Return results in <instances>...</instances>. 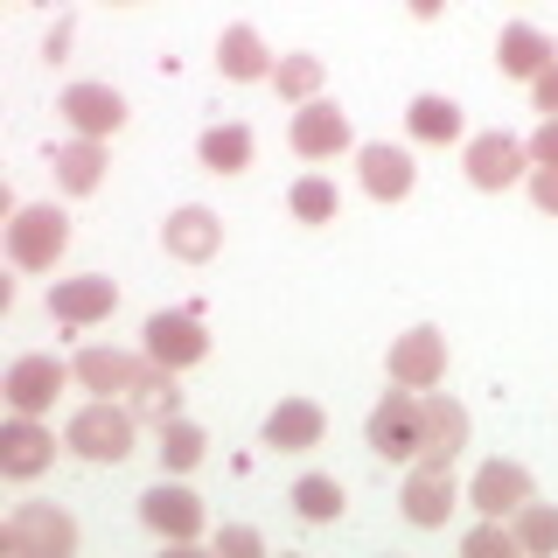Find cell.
<instances>
[{
    "mask_svg": "<svg viewBox=\"0 0 558 558\" xmlns=\"http://www.w3.org/2000/svg\"><path fill=\"white\" fill-rule=\"evenodd\" d=\"M363 440H371L377 461H418V447H426V391H412V384L384 391Z\"/></svg>",
    "mask_w": 558,
    "mask_h": 558,
    "instance_id": "obj_1",
    "label": "cell"
},
{
    "mask_svg": "<svg viewBox=\"0 0 558 558\" xmlns=\"http://www.w3.org/2000/svg\"><path fill=\"white\" fill-rule=\"evenodd\" d=\"M0 551H14V558H70L77 551V517L57 510V502H22V510L0 523Z\"/></svg>",
    "mask_w": 558,
    "mask_h": 558,
    "instance_id": "obj_2",
    "label": "cell"
},
{
    "mask_svg": "<svg viewBox=\"0 0 558 558\" xmlns=\"http://www.w3.org/2000/svg\"><path fill=\"white\" fill-rule=\"evenodd\" d=\"M133 426H140V412H133V405L92 398L84 412H70L63 440H70V453H84V461H126V453H133Z\"/></svg>",
    "mask_w": 558,
    "mask_h": 558,
    "instance_id": "obj_3",
    "label": "cell"
},
{
    "mask_svg": "<svg viewBox=\"0 0 558 558\" xmlns=\"http://www.w3.org/2000/svg\"><path fill=\"white\" fill-rule=\"evenodd\" d=\"M63 244H70V217L57 203H28V209H14V223H8V258L22 272H49L63 258Z\"/></svg>",
    "mask_w": 558,
    "mask_h": 558,
    "instance_id": "obj_4",
    "label": "cell"
},
{
    "mask_svg": "<svg viewBox=\"0 0 558 558\" xmlns=\"http://www.w3.org/2000/svg\"><path fill=\"white\" fill-rule=\"evenodd\" d=\"M140 523H147L154 537H168V545H196L203 537V496L182 482H154L147 496H140Z\"/></svg>",
    "mask_w": 558,
    "mask_h": 558,
    "instance_id": "obj_5",
    "label": "cell"
},
{
    "mask_svg": "<svg viewBox=\"0 0 558 558\" xmlns=\"http://www.w3.org/2000/svg\"><path fill=\"white\" fill-rule=\"evenodd\" d=\"M77 377L70 363H57V356H14L8 363V384H0V398H8L14 412H28V418H43L49 405H57V391Z\"/></svg>",
    "mask_w": 558,
    "mask_h": 558,
    "instance_id": "obj_6",
    "label": "cell"
},
{
    "mask_svg": "<svg viewBox=\"0 0 558 558\" xmlns=\"http://www.w3.org/2000/svg\"><path fill=\"white\" fill-rule=\"evenodd\" d=\"M49 461H57V433H49L43 418L14 412L8 426H0V475H8V482H35V475H49Z\"/></svg>",
    "mask_w": 558,
    "mask_h": 558,
    "instance_id": "obj_7",
    "label": "cell"
},
{
    "mask_svg": "<svg viewBox=\"0 0 558 558\" xmlns=\"http://www.w3.org/2000/svg\"><path fill=\"white\" fill-rule=\"evenodd\" d=\"M287 140H293V154L301 161H336V154H349V112L342 105H328V98H307L301 112H293V126H287Z\"/></svg>",
    "mask_w": 558,
    "mask_h": 558,
    "instance_id": "obj_8",
    "label": "cell"
},
{
    "mask_svg": "<svg viewBox=\"0 0 558 558\" xmlns=\"http://www.w3.org/2000/svg\"><path fill=\"white\" fill-rule=\"evenodd\" d=\"M405 523L412 531H440V523L453 517V502H461V488H453V468L440 461H412V475H405Z\"/></svg>",
    "mask_w": 558,
    "mask_h": 558,
    "instance_id": "obj_9",
    "label": "cell"
},
{
    "mask_svg": "<svg viewBox=\"0 0 558 558\" xmlns=\"http://www.w3.org/2000/svg\"><path fill=\"white\" fill-rule=\"evenodd\" d=\"M461 168H468V182H475V189L502 196V189L531 168V147L510 140V133H475V140H468V154H461Z\"/></svg>",
    "mask_w": 558,
    "mask_h": 558,
    "instance_id": "obj_10",
    "label": "cell"
},
{
    "mask_svg": "<svg viewBox=\"0 0 558 558\" xmlns=\"http://www.w3.org/2000/svg\"><path fill=\"white\" fill-rule=\"evenodd\" d=\"M63 126L84 133V140H112L119 126H126V98L112 92V84H70V92L57 98Z\"/></svg>",
    "mask_w": 558,
    "mask_h": 558,
    "instance_id": "obj_11",
    "label": "cell"
},
{
    "mask_svg": "<svg viewBox=\"0 0 558 558\" xmlns=\"http://www.w3.org/2000/svg\"><path fill=\"white\" fill-rule=\"evenodd\" d=\"M161 244H168V258H182V266H209V258L223 252V223H217V209L182 203V209H174V217L161 223Z\"/></svg>",
    "mask_w": 558,
    "mask_h": 558,
    "instance_id": "obj_12",
    "label": "cell"
},
{
    "mask_svg": "<svg viewBox=\"0 0 558 558\" xmlns=\"http://www.w3.org/2000/svg\"><path fill=\"white\" fill-rule=\"evenodd\" d=\"M447 377V336L440 328H405L391 342V384H412V391H433Z\"/></svg>",
    "mask_w": 558,
    "mask_h": 558,
    "instance_id": "obj_13",
    "label": "cell"
},
{
    "mask_svg": "<svg viewBox=\"0 0 558 558\" xmlns=\"http://www.w3.org/2000/svg\"><path fill=\"white\" fill-rule=\"evenodd\" d=\"M147 356L168 363V371H189V363L209 356V336L196 314H147Z\"/></svg>",
    "mask_w": 558,
    "mask_h": 558,
    "instance_id": "obj_14",
    "label": "cell"
},
{
    "mask_svg": "<svg viewBox=\"0 0 558 558\" xmlns=\"http://www.w3.org/2000/svg\"><path fill=\"white\" fill-rule=\"evenodd\" d=\"M468 502H475L482 517H517L523 502H531V468H523V461H482Z\"/></svg>",
    "mask_w": 558,
    "mask_h": 558,
    "instance_id": "obj_15",
    "label": "cell"
},
{
    "mask_svg": "<svg viewBox=\"0 0 558 558\" xmlns=\"http://www.w3.org/2000/svg\"><path fill=\"white\" fill-rule=\"evenodd\" d=\"M119 307V287L112 279H57V287H49V314H57L63 328H92V322H105V314Z\"/></svg>",
    "mask_w": 558,
    "mask_h": 558,
    "instance_id": "obj_16",
    "label": "cell"
},
{
    "mask_svg": "<svg viewBox=\"0 0 558 558\" xmlns=\"http://www.w3.org/2000/svg\"><path fill=\"white\" fill-rule=\"evenodd\" d=\"M322 433H328V412L314 405V398H279V405L266 412V447H279V453L322 447Z\"/></svg>",
    "mask_w": 558,
    "mask_h": 558,
    "instance_id": "obj_17",
    "label": "cell"
},
{
    "mask_svg": "<svg viewBox=\"0 0 558 558\" xmlns=\"http://www.w3.org/2000/svg\"><path fill=\"white\" fill-rule=\"evenodd\" d=\"M356 168H363V189H371L377 203H405V196H412V182H418L412 154H405V147H384V140L356 147Z\"/></svg>",
    "mask_w": 558,
    "mask_h": 558,
    "instance_id": "obj_18",
    "label": "cell"
},
{
    "mask_svg": "<svg viewBox=\"0 0 558 558\" xmlns=\"http://www.w3.org/2000/svg\"><path fill=\"white\" fill-rule=\"evenodd\" d=\"M468 447V405L447 391H426V447H418V461H440L453 468V453Z\"/></svg>",
    "mask_w": 558,
    "mask_h": 558,
    "instance_id": "obj_19",
    "label": "cell"
},
{
    "mask_svg": "<svg viewBox=\"0 0 558 558\" xmlns=\"http://www.w3.org/2000/svg\"><path fill=\"white\" fill-rule=\"evenodd\" d=\"M77 384L84 391H98V398H112V391H133L140 371H147V356H126V349H77Z\"/></svg>",
    "mask_w": 558,
    "mask_h": 558,
    "instance_id": "obj_20",
    "label": "cell"
},
{
    "mask_svg": "<svg viewBox=\"0 0 558 558\" xmlns=\"http://www.w3.org/2000/svg\"><path fill=\"white\" fill-rule=\"evenodd\" d=\"M217 70L231 84H258V77H272V49L258 43L252 22H231V28H223V43H217Z\"/></svg>",
    "mask_w": 558,
    "mask_h": 558,
    "instance_id": "obj_21",
    "label": "cell"
},
{
    "mask_svg": "<svg viewBox=\"0 0 558 558\" xmlns=\"http://www.w3.org/2000/svg\"><path fill=\"white\" fill-rule=\"evenodd\" d=\"M551 57H558V49H551V35H545V28H531V22L502 28V43H496V70H502V77H523V84H531V77H537V70H545Z\"/></svg>",
    "mask_w": 558,
    "mask_h": 558,
    "instance_id": "obj_22",
    "label": "cell"
},
{
    "mask_svg": "<svg viewBox=\"0 0 558 558\" xmlns=\"http://www.w3.org/2000/svg\"><path fill=\"white\" fill-rule=\"evenodd\" d=\"M182 371H168V363H154L147 356V371H140V384L126 391V405L140 418H154V426H168V418H182V384H174Z\"/></svg>",
    "mask_w": 558,
    "mask_h": 558,
    "instance_id": "obj_23",
    "label": "cell"
},
{
    "mask_svg": "<svg viewBox=\"0 0 558 558\" xmlns=\"http://www.w3.org/2000/svg\"><path fill=\"white\" fill-rule=\"evenodd\" d=\"M57 189H70V196H98V182H105V140H63L57 147Z\"/></svg>",
    "mask_w": 558,
    "mask_h": 558,
    "instance_id": "obj_24",
    "label": "cell"
},
{
    "mask_svg": "<svg viewBox=\"0 0 558 558\" xmlns=\"http://www.w3.org/2000/svg\"><path fill=\"white\" fill-rule=\"evenodd\" d=\"M405 126H412V140H433V147H447V140H461V105L440 98V92H418V98L405 105Z\"/></svg>",
    "mask_w": 558,
    "mask_h": 558,
    "instance_id": "obj_25",
    "label": "cell"
},
{
    "mask_svg": "<svg viewBox=\"0 0 558 558\" xmlns=\"http://www.w3.org/2000/svg\"><path fill=\"white\" fill-rule=\"evenodd\" d=\"M196 161L209 174H244V168H252V126H209L196 140Z\"/></svg>",
    "mask_w": 558,
    "mask_h": 558,
    "instance_id": "obj_26",
    "label": "cell"
},
{
    "mask_svg": "<svg viewBox=\"0 0 558 558\" xmlns=\"http://www.w3.org/2000/svg\"><path fill=\"white\" fill-rule=\"evenodd\" d=\"M154 453H161L168 475H189V468H196L203 453H209V440H203L196 418H168V426H161V447H154Z\"/></svg>",
    "mask_w": 558,
    "mask_h": 558,
    "instance_id": "obj_27",
    "label": "cell"
},
{
    "mask_svg": "<svg viewBox=\"0 0 558 558\" xmlns=\"http://www.w3.org/2000/svg\"><path fill=\"white\" fill-rule=\"evenodd\" d=\"M322 77H328V63H322V57H279V63H272V92H279V98H293V105L322 98Z\"/></svg>",
    "mask_w": 558,
    "mask_h": 558,
    "instance_id": "obj_28",
    "label": "cell"
},
{
    "mask_svg": "<svg viewBox=\"0 0 558 558\" xmlns=\"http://www.w3.org/2000/svg\"><path fill=\"white\" fill-rule=\"evenodd\" d=\"M293 510H301L307 523H336L342 517V482L336 475H301L293 482Z\"/></svg>",
    "mask_w": 558,
    "mask_h": 558,
    "instance_id": "obj_29",
    "label": "cell"
},
{
    "mask_svg": "<svg viewBox=\"0 0 558 558\" xmlns=\"http://www.w3.org/2000/svg\"><path fill=\"white\" fill-rule=\"evenodd\" d=\"M287 203H293V217H301V223H336V209H342V196H336L328 174H301Z\"/></svg>",
    "mask_w": 558,
    "mask_h": 558,
    "instance_id": "obj_30",
    "label": "cell"
},
{
    "mask_svg": "<svg viewBox=\"0 0 558 558\" xmlns=\"http://www.w3.org/2000/svg\"><path fill=\"white\" fill-rule=\"evenodd\" d=\"M517 545L523 551H558V510L551 502H523L517 510Z\"/></svg>",
    "mask_w": 558,
    "mask_h": 558,
    "instance_id": "obj_31",
    "label": "cell"
},
{
    "mask_svg": "<svg viewBox=\"0 0 558 558\" xmlns=\"http://www.w3.org/2000/svg\"><path fill=\"white\" fill-rule=\"evenodd\" d=\"M461 551H468V558H510V551H523V545H517V523H502V517H482L475 531L461 537Z\"/></svg>",
    "mask_w": 558,
    "mask_h": 558,
    "instance_id": "obj_32",
    "label": "cell"
},
{
    "mask_svg": "<svg viewBox=\"0 0 558 558\" xmlns=\"http://www.w3.org/2000/svg\"><path fill=\"white\" fill-rule=\"evenodd\" d=\"M531 161L537 168H558V112H545V126L531 133Z\"/></svg>",
    "mask_w": 558,
    "mask_h": 558,
    "instance_id": "obj_33",
    "label": "cell"
},
{
    "mask_svg": "<svg viewBox=\"0 0 558 558\" xmlns=\"http://www.w3.org/2000/svg\"><path fill=\"white\" fill-rule=\"evenodd\" d=\"M531 203L545 217H558V168H531Z\"/></svg>",
    "mask_w": 558,
    "mask_h": 558,
    "instance_id": "obj_34",
    "label": "cell"
},
{
    "mask_svg": "<svg viewBox=\"0 0 558 558\" xmlns=\"http://www.w3.org/2000/svg\"><path fill=\"white\" fill-rule=\"evenodd\" d=\"M217 551H231V558H258V531H244V523H223Z\"/></svg>",
    "mask_w": 558,
    "mask_h": 558,
    "instance_id": "obj_35",
    "label": "cell"
},
{
    "mask_svg": "<svg viewBox=\"0 0 558 558\" xmlns=\"http://www.w3.org/2000/svg\"><path fill=\"white\" fill-rule=\"evenodd\" d=\"M531 98H537V112H558V57L531 77Z\"/></svg>",
    "mask_w": 558,
    "mask_h": 558,
    "instance_id": "obj_36",
    "label": "cell"
},
{
    "mask_svg": "<svg viewBox=\"0 0 558 558\" xmlns=\"http://www.w3.org/2000/svg\"><path fill=\"white\" fill-rule=\"evenodd\" d=\"M405 8L418 14V22H433V14H440V8H447V0H405Z\"/></svg>",
    "mask_w": 558,
    "mask_h": 558,
    "instance_id": "obj_37",
    "label": "cell"
}]
</instances>
